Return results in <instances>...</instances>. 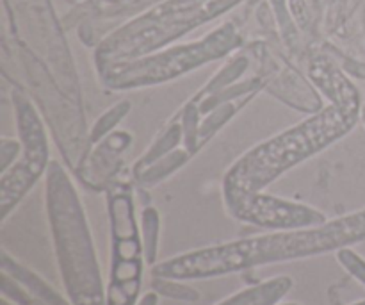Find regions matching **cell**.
<instances>
[{"label": "cell", "mask_w": 365, "mask_h": 305, "mask_svg": "<svg viewBox=\"0 0 365 305\" xmlns=\"http://www.w3.org/2000/svg\"><path fill=\"white\" fill-rule=\"evenodd\" d=\"M110 214H113V231L116 236V241L138 239L134 214H132V202L127 195H118L110 200Z\"/></svg>", "instance_id": "9c48e42d"}, {"label": "cell", "mask_w": 365, "mask_h": 305, "mask_svg": "<svg viewBox=\"0 0 365 305\" xmlns=\"http://www.w3.org/2000/svg\"><path fill=\"white\" fill-rule=\"evenodd\" d=\"M187 156L189 154L182 152V150H178V152L166 154V156H163L160 159H157L153 164H150L148 168H145V170H143V174H139L141 182H145V184H153V182L160 181V179H164L166 175H170L171 171H175L177 168H180L182 164L187 161Z\"/></svg>", "instance_id": "30bf717a"}, {"label": "cell", "mask_w": 365, "mask_h": 305, "mask_svg": "<svg viewBox=\"0 0 365 305\" xmlns=\"http://www.w3.org/2000/svg\"><path fill=\"white\" fill-rule=\"evenodd\" d=\"M14 109H16V124L24 143V156L18 164L2 174L0 181V202H2V216H7L11 207L20 202L21 196L32 188L41 177L48 163V146L43 124L36 114L34 107L21 95H14Z\"/></svg>", "instance_id": "5b68a950"}, {"label": "cell", "mask_w": 365, "mask_h": 305, "mask_svg": "<svg viewBox=\"0 0 365 305\" xmlns=\"http://www.w3.org/2000/svg\"><path fill=\"white\" fill-rule=\"evenodd\" d=\"M291 279L280 277L259 286V288L248 289L245 293L232 296L230 300L223 302L221 305H271L277 300H280L285 293L291 289Z\"/></svg>", "instance_id": "ba28073f"}, {"label": "cell", "mask_w": 365, "mask_h": 305, "mask_svg": "<svg viewBox=\"0 0 365 305\" xmlns=\"http://www.w3.org/2000/svg\"><path fill=\"white\" fill-rule=\"evenodd\" d=\"M356 305H365V302H362V304H356Z\"/></svg>", "instance_id": "e0dca14e"}, {"label": "cell", "mask_w": 365, "mask_h": 305, "mask_svg": "<svg viewBox=\"0 0 365 305\" xmlns=\"http://www.w3.org/2000/svg\"><path fill=\"white\" fill-rule=\"evenodd\" d=\"M364 120H365V111H364Z\"/></svg>", "instance_id": "ac0fdd59"}, {"label": "cell", "mask_w": 365, "mask_h": 305, "mask_svg": "<svg viewBox=\"0 0 365 305\" xmlns=\"http://www.w3.org/2000/svg\"><path fill=\"white\" fill-rule=\"evenodd\" d=\"M157 232H159V214L155 209H146L143 213V239L148 263H153L157 252Z\"/></svg>", "instance_id": "8fae6325"}, {"label": "cell", "mask_w": 365, "mask_h": 305, "mask_svg": "<svg viewBox=\"0 0 365 305\" xmlns=\"http://www.w3.org/2000/svg\"><path fill=\"white\" fill-rule=\"evenodd\" d=\"M225 200L235 218L260 227L292 231L327 224V218L319 211L277 196L262 195L260 191H250L230 182H225Z\"/></svg>", "instance_id": "8992f818"}, {"label": "cell", "mask_w": 365, "mask_h": 305, "mask_svg": "<svg viewBox=\"0 0 365 305\" xmlns=\"http://www.w3.org/2000/svg\"><path fill=\"white\" fill-rule=\"evenodd\" d=\"M153 288L157 289L163 295L171 296V299L178 300H187V302H196L200 299L198 293L195 289L187 288V286H182L175 282V279H166V277H157L153 281Z\"/></svg>", "instance_id": "7c38bea8"}, {"label": "cell", "mask_w": 365, "mask_h": 305, "mask_svg": "<svg viewBox=\"0 0 365 305\" xmlns=\"http://www.w3.org/2000/svg\"><path fill=\"white\" fill-rule=\"evenodd\" d=\"M289 305H292V304H289Z\"/></svg>", "instance_id": "d6986e66"}, {"label": "cell", "mask_w": 365, "mask_h": 305, "mask_svg": "<svg viewBox=\"0 0 365 305\" xmlns=\"http://www.w3.org/2000/svg\"><path fill=\"white\" fill-rule=\"evenodd\" d=\"M234 2L237 0H173L121 31V34L107 43L102 54L116 57L145 54L182 34L198 21L216 16Z\"/></svg>", "instance_id": "3957f363"}, {"label": "cell", "mask_w": 365, "mask_h": 305, "mask_svg": "<svg viewBox=\"0 0 365 305\" xmlns=\"http://www.w3.org/2000/svg\"><path fill=\"white\" fill-rule=\"evenodd\" d=\"M155 304H157V296L153 295V293H148V295L143 299V302L139 305H155Z\"/></svg>", "instance_id": "2e32d148"}, {"label": "cell", "mask_w": 365, "mask_h": 305, "mask_svg": "<svg viewBox=\"0 0 365 305\" xmlns=\"http://www.w3.org/2000/svg\"><path fill=\"white\" fill-rule=\"evenodd\" d=\"M128 111H130V104L128 102H121V104H118L116 107H113V109L107 111V113L103 114L98 121H96L95 129H93V134H91L93 141H98L102 136H106L107 132H109L110 129H113L114 125H116L118 121H120L121 118L128 113Z\"/></svg>", "instance_id": "4fadbf2b"}, {"label": "cell", "mask_w": 365, "mask_h": 305, "mask_svg": "<svg viewBox=\"0 0 365 305\" xmlns=\"http://www.w3.org/2000/svg\"><path fill=\"white\" fill-rule=\"evenodd\" d=\"M356 111L330 104L312 118L267 139L241 157L228 171L227 181L250 191H260L289 168L346 134L356 121Z\"/></svg>", "instance_id": "7a4b0ae2"}, {"label": "cell", "mask_w": 365, "mask_h": 305, "mask_svg": "<svg viewBox=\"0 0 365 305\" xmlns=\"http://www.w3.org/2000/svg\"><path fill=\"white\" fill-rule=\"evenodd\" d=\"M339 261L344 264L346 270H348L349 274L355 275L360 282L365 284V263L356 256V254H353L351 250L348 249H341L339 250Z\"/></svg>", "instance_id": "5bb4252c"}, {"label": "cell", "mask_w": 365, "mask_h": 305, "mask_svg": "<svg viewBox=\"0 0 365 305\" xmlns=\"http://www.w3.org/2000/svg\"><path fill=\"white\" fill-rule=\"evenodd\" d=\"M310 74H312L314 82L327 93L331 104L342 107V109L356 111L359 113V93H356V89L353 88V84L348 79L342 77L337 68L324 63V61H317L310 68Z\"/></svg>", "instance_id": "52a82bcc"}, {"label": "cell", "mask_w": 365, "mask_h": 305, "mask_svg": "<svg viewBox=\"0 0 365 305\" xmlns=\"http://www.w3.org/2000/svg\"><path fill=\"white\" fill-rule=\"evenodd\" d=\"M365 239V211L349 214L319 227L257 236L227 245L195 250L155 266L157 277L189 281L217 277L269 263L302 259L342 249Z\"/></svg>", "instance_id": "6da1fadb"}, {"label": "cell", "mask_w": 365, "mask_h": 305, "mask_svg": "<svg viewBox=\"0 0 365 305\" xmlns=\"http://www.w3.org/2000/svg\"><path fill=\"white\" fill-rule=\"evenodd\" d=\"M18 152H20V143L14 141V139H2V145H0V161H2L0 163V170H2V174H6L7 168L13 163Z\"/></svg>", "instance_id": "9a60e30c"}, {"label": "cell", "mask_w": 365, "mask_h": 305, "mask_svg": "<svg viewBox=\"0 0 365 305\" xmlns=\"http://www.w3.org/2000/svg\"><path fill=\"white\" fill-rule=\"evenodd\" d=\"M237 45V36L230 25L210 34L195 45L178 46L155 57L130 63H114L106 71L107 84L113 88H135V86L155 84L192 70L210 59L221 57Z\"/></svg>", "instance_id": "277c9868"}]
</instances>
